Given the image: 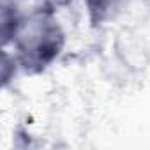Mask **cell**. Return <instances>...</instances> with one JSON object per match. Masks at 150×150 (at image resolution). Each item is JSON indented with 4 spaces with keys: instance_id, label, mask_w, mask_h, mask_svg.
Here are the masks:
<instances>
[{
    "instance_id": "6da1fadb",
    "label": "cell",
    "mask_w": 150,
    "mask_h": 150,
    "mask_svg": "<svg viewBox=\"0 0 150 150\" xmlns=\"http://www.w3.org/2000/svg\"><path fill=\"white\" fill-rule=\"evenodd\" d=\"M11 42L16 50V62L27 72L44 71L62 51L64 32L51 13L32 11L20 16Z\"/></svg>"
},
{
    "instance_id": "7a4b0ae2",
    "label": "cell",
    "mask_w": 150,
    "mask_h": 150,
    "mask_svg": "<svg viewBox=\"0 0 150 150\" xmlns=\"http://www.w3.org/2000/svg\"><path fill=\"white\" fill-rule=\"evenodd\" d=\"M127 4L129 0H87L88 14L94 25H101L113 20Z\"/></svg>"
},
{
    "instance_id": "3957f363",
    "label": "cell",
    "mask_w": 150,
    "mask_h": 150,
    "mask_svg": "<svg viewBox=\"0 0 150 150\" xmlns=\"http://www.w3.org/2000/svg\"><path fill=\"white\" fill-rule=\"evenodd\" d=\"M39 7L35 11H46V13H53L58 6H64L67 0H37Z\"/></svg>"
}]
</instances>
